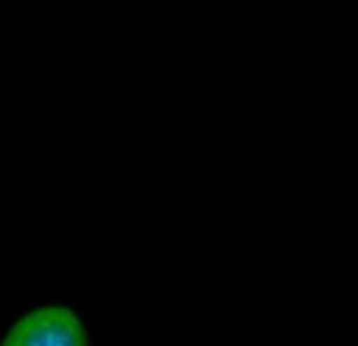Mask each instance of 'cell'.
I'll list each match as a JSON object with an SVG mask.
<instances>
[{"label": "cell", "instance_id": "1", "mask_svg": "<svg viewBox=\"0 0 358 346\" xmlns=\"http://www.w3.org/2000/svg\"><path fill=\"white\" fill-rule=\"evenodd\" d=\"M0 346H88V328L76 309L44 303L22 312L6 328Z\"/></svg>", "mask_w": 358, "mask_h": 346}]
</instances>
